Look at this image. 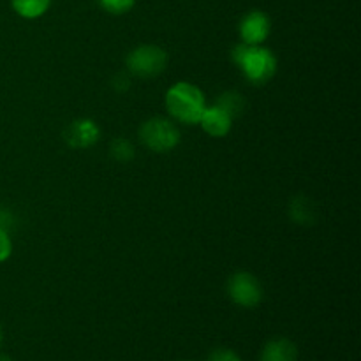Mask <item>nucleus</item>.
I'll return each mask as SVG.
<instances>
[{
    "label": "nucleus",
    "mask_w": 361,
    "mask_h": 361,
    "mask_svg": "<svg viewBox=\"0 0 361 361\" xmlns=\"http://www.w3.org/2000/svg\"><path fill=\"white\" fill-rule=\"evenodd\" d=\"M126 63L127 71L133 76L148 80V78H155L164 73L166 66H168V53L161 46L141 44L127 55Z\"/></svg>",
    "instance_id": "nucleus-4"
},
{
    "label": "nucleus",
    "mask_w": 361,
    "mask_h": 361,
    "mask_svg": "<svg viewBox=\"0 0 361 361\" xmlns=\"http://www.w3.org/2000/svg\"><path fill=\"white\" fill-rule=\"evenodd\" d=\"M0 361H13L9 358V356H6V355H0Z\"/></svg>",
    "instance_id": "nucleus-18"
},
{
    "label": "nucleus",
    "mask_w": 361,
    "mask_h": 361,
    "mask_svg": "<svg viewBox=\"0 0 361 361\" xmlns=\"http://www.w3.org/2000/svg\"><path fill=\"white\" fill-rule=\"evenodd\" d=\"M298 360V349L295 342L289 338H271L267 342L261 351L259 361H296Z\"/></svg>",
    "instance_id": "nucleus-9"
},
{
    "label": "nucleus",
    "mask_w": 361,
    "mask_h": 361,
    "mask_svg": "<svg viewBox=\"0 0 361 361\" xmlns=\"http://www.w3.org/2000/svg\"><path fill=\"white\" fill-rule=\"evenodd\" d=\"M140 141L155 154H166L180 143V130L175 122L164 116H154L140 127Z\"/></svg>",
    "instance_id": "nucleus-3"
},
{
    "label": "nucleus",
    "mask_w": 361,
    "mask_h": 361,
    "mask_svg": "<svg viewBox=\"0 0 361 361\" xmlns=\"http://www.w3.org/2000/svg\"><path fill=\"white\" fill-rule=\"evenodd\" d=\"M2 337H4V335H2V326H0V345H2Z\"/></svg>",
    "instance_id": "nucleus-19"
},
{
    "label": "nucleus",
    "mask_w": 361,
    "mask_h": 361,
    "mask_svg": "<svg viewBox=\"0 0 361 361\" xmlns=\"http://www.w3.org/2000/svg\"><path fill=\"white\" fill-rule=\"evenodd\" d=\"M164 104L173 120L185 126H197L207 108V99L200 87L189 81H178L166 92Z\"/></svg>",
    "instance_id": "nucleus-2"
},
{
    "label": "nucleus",
    "mask_w": 361,
    "mask_h": 361,
    "mask_svg": "<svg viewBox=\"0 0 361 361\" xmlns=\"http://www.w3.org/2000/svg\"><path fill=\"white\" fill-rule=\"evenodd\" d=\"M208 361H242V360H240L238 355H236L235 351H231V349H217V351L212 353Z\"/></svg>",
    "instance_id": "nucleus-16"
},
{
    "label": "nucleus",
    "mask_w": 361,
    "mask_h": 361,
    "mask_svg": "<svg viewBox=\"0 0 361 361\" xmlns=\"http://www.w3.org/2000/svg\"><path fill=\"white\" fill-rule=\"evenodd\" d=\"M214 104L219 106L221 109H224V111L228 113L233 120H235L243 113V109H245V106H247V101L242 94L229 90V92H224V94L219 95V97L215 99Z\"/></svg>",
    "instance_id": "nucleus-12"
},
{
    "label": "nucleus",
    "mask_w": 361,
    "mask_h": 361,
    "mask_svg": "<svg viewBox=\"0 0 361 361\" xmlns=\"http://www.w3.org/2000/svg\"><path fill=\"white\" fill-rule=\"evenodd\" d=\"M231 60L238 66L245 80L256 87L267 85L277 74V56L263 44L240 42L231 49Z\"/></svg>",
    "instance_id": "nucleus-1"
},
{
    "label": "nucleus",
    "mask_w": 361,
    "mask_h": 361,
    "mask_svg": "<svg viewBox=\"0 0 361 361\" xmlns=\"http://www.w3.org/2000/svg\"><path fill=\"white\" fill-rule=\"evenodd\" d=\"M13 254V240H11L7 228L0 226V263L7 261Z\"/></svg>",
    "instance_id": "nucleus-15"
},
{
    "label": "nucleus",
    "mask_w": 361,
    "mask_h": 361,
    "mask_svg": "<svg viewBox=\"0 0 361 361\" xmlns=\"http://www.w3.org/2000/svg\"><path fill=\"white\" fill-rule=\"evenodd\" d=\"M14 13L25 20H37L48 13L51 0H11Z\"/></svg>",
    "instance_id": "nucleus-11"
},
{
    "label": "nucleus",
    "mask_w": 361,
    "mask_h": 361,
    "mask_svg": "<svg viewBox=\"0 0 361 361\" xmlns=\"http://www.w3.org/2000/svg\"><path fill=\"white\" fill-rule=\"evenodd\" d=\"M97 2L109 14H126L136 6V0H97Z\"/></svg>",
    "instance_id": "nucleus-14"
},
{
    "label": "nucleus",
    "mask_w": 361,
    "mask_h": 361,
    "mask_svg": "<svg viewBox=\"0 0 361 361\" xmlns=\"http://www.w3.org/2000/svg\"><path fill=\"white\" fill-rule=\"evenodd\" d=\"M289 217L300 226H310L316 221V208L305 196H296L289 204Z\"/></svg>",
    "instance_id": "nucleus-10"
},
{
    "label": "nucleus",
    "mask_w": 361,
    "mask_h": 361,
    "mask_svg": "<svg viewBox=\"0 0 361 361\" xmlns=\"http://www.w3.org/2000/svg\"><path fill=\"white\" fill-rule=\"evenodd\" d=\"M238 32L240 37H242V42H245V44H263L271 32L270 16H268L264 11L259 9L249 11V13L242 18V21H240Z\"/></svg>",
    "instance_id": "nucleus-6"
},
{
    "label": "nucleus",
    "mask_w": 361,
    "mask_h": 361,
    "mask_svg": "<svg viewBox=\"0 0 361 361\" xmlns=\"http://www.w3.org/2000/svg\"><path fill=\"white\" fill-rule=\"evenodd\" d=\"M130 85V78L126 73H120L113 78V87L116 92H126Z\"/></svg>",
    "instance_id": "nucleus-17"
},
{
    "label": "nucleus",
    "mask_w": 361,
    "mask_h": 361,
    "mask_svg": "<svg viewBox=\"0 0 361 361\" xmlns=\"http://www.w3.org/2000/svg\"><path fill=\"white\" fill-rule=\"evenodd\" d=\"M197 126H201V129H203L208 136L224 137L228 136L229 130H231L233 118L224 111V109H221L219 106L214 104L204 108Z\"/></svg>",
    "instance_id": "nucleus-8"
},
{
    "label": "nucleus",
    "mask_w": 361,
    "mask_h": 361,
    "mask_svg": "<svg viewBox=\"0 0 361 361\" xmlns=\"http://www.w3.org/2000/svg\"><path fill=\"white\" fill-rule=\"evenodd\" d=\"M228 296L233 303L243 309H254L263 302V286L256 275L236 271L228 279Z\"/></svg>",
    "instance_id": "nucleus-5"
},
{
    "label": "nucleus",
    "mask_w": 361,
    "mask_h": 361,
    "mask_svg": "<svg viewBox=\"0 0 361 361\" xmlns=\"http://www.w3.org/2000/svg\"><path fill=\"white\" fill-rule=\"evenodd\" d=\"M136 152H134L133 143L126 137H116L111 143V157L116 159L118 162H129L133 161Z\"/></svg>",
    "instance_id": "nucleus-13"
},
{
    "label": "nucleus",
    "mask_w": 361,
    "mask_h": 361,
    "mask_svg": "<svg viewBox=\"0 0 361 361\" xmlns=\"http://www.w3.org/2000/svg\"><path fill=\"white\" fill-rule=\"evenodd\" d=\"M101 137V129L97 123L90 118H80L69 123L63 133V140L73 148H90Z\"/></svg>",
    "instance_id": "nucleus-7"
}]
</instances>
